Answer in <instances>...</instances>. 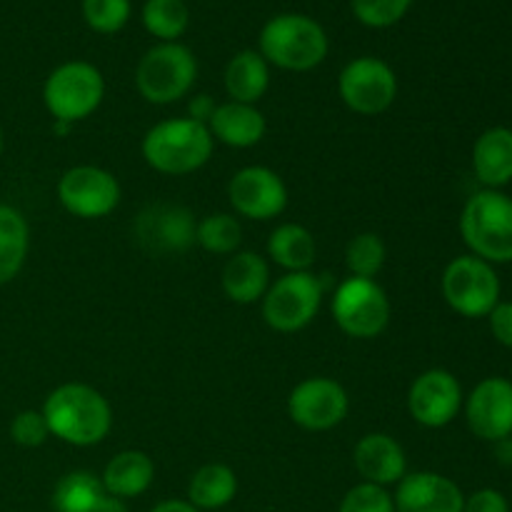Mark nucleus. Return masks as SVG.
<instances>
[{
  "label": "nucleus",
  "mask_w": 512,
  "mask_h": 512,
  "mask_svg": "<svg viewBox=\"0 0 512 512\" xmlns=\"http://www.w3.org/2000/svg\"><path fill=\"white\" fill-rule=\"evenodd\" d=\"M353 465L363 483L380 485V488L400 483L408 475L403 445L388 433L363 435L353 450Z\"/></svg>",
  "instance_id": "a211bd4d"
},
{
  "label": "nucleus",
  "mask_w": 512,
  "mask_h": 512,
  "mask_svg": "<svg viewBox=\"0 0 512 512\" xmlns=\"http://www.w3.org/2000/svg\"><path fill=\"white\" fill-rule=\"evenodd\" d=\"M465 418L475 438L498 443L512 435V383L485 378L465 400Z\"/></svg>",
  "instance_id": "2eb2a0df"
},
{
  "label": "nucleus",
  "mask_w": 512,
  "mask_h": 512,
  "mask_svg": "<svg viewBox=\"0 0 512 512\" xmlns=\"http://www.w3.org/2000/svg\"><path fill=\"white\" fill-rule=\"evenodd\" d=\"M228 198L235 213L250 220H273L288 208V188L275 170L265 165H248L228 183Z\"/></svg>",
  "instance_id": "ddd939ff"
},
{
  "label": "nucleus",
  "mask_w": 512,
  "mask_h": 512,
  "mask_svg": "<svg viewBox=\"0 0 512 512\" xmlns=\"http://www.w3.org/2000/svg\"><path fill=\"white\" fill-rule=\"evenodd\" d=\"M460 408H463V388L448 370H425L410 385V418L423 428H445L458 418Z\"/></svg>",
  "instance_id": "4468645a"
},
{
  "label": "nucleus",
  "mask_w": 512,
  "mask_h": 512,
  "mask_svg": "<svg viewBox=\"0 0 512 512\" xmlns=\"http://www.w3.org/2000/svg\"><path fill=\"white\" fill-rule=\"evenodd\" d=\"M190 10L185 0H148L143 5V25L160 43H175L188 30Z\"/></svg>",
  "instance_id": "cd10ccee"
},
{
  "label": "nucleus",
  "mask_w": 512,
  "mask_h": 512,
  "mask_svg": "<svg viewBox=\"0 0 512 512\" xmlns=\"http://www.w3.org/2000/svg\"><path fill=\"white\" fill-rule=\"evenodd\" d=\"M333 318L350 338H378L390 323L388 293L375 280L350 275L335 288Z\"/></svg>",
  "instance_id": "6e6552de"
},
{
  "label": "nucleus",
  "mask_w": 512,
  "mask_h": 512,
  "mask_svg": "<svg viewBox=\"0 0 512 512\" xmlns=\"http://www.w3.org/2000/svg\"><path fill=\"white\" fill-rule=\"evenodd\" d=\"M213 110H215L213 100H210L208 95H198V98H193V103H190V118L198 120V123L208 125Z\"/></svg>",
  "instance_id": "e433bc0d"
},
{
  "label": "nucleus",
  "mask_w": 512,
  "mask_h": 512,
  "mask_svg": "<svg viewBox=\"0 0 512 512\" xmlns=\"http://www.w3.org/2000/svg\"><path fill=\"white\" fill-rule=\"evenodd\" d=\"M495 455H498V460L503 465H512V435L495 443Z\"/></svg>",
  "instance_id": "58836bf2"
},
{
  "label": "nucleus",
  "mask_w": 512,
  "mask_h": 512,
  "mask_svg": "<svg viewBox=\"0 0 512 512\" xmlns=\"http://www.w3.org/2000/svg\"><path fill=\"white\" fill-rule=\"evenodd\" d=\"M463 512H510V505L500 490L483 488L465 500Z\"/></svg>",
  "instance_id": "f704fd0d"
},
{
  "label": "nucleus",
  "mask_w": 512,
  "mask_h": 512,
  "mask_svg": "<svg viewBox=\"0 0 512 512\" xmlns=\"http://www.w3.org/2000/svg\"><path fill=\"white\" fill-rule=\"evenodd\" d=\"M268 255L275 265H280L288 273H305L315 265L318 243L305 225L283 223L270 233Z\"/></svg>",
  "instance_id": "b1692460"
},
{
  "label": "nucleus",
  "mask_w": 512,
  "mask_h": 512,
  "mask_svg": "<svg viewBox=\"0 0 512 512\" xmlns=\"http://www.w3.org/2000/svg\"><path fill=\"white\" fill-rule=\"evenodd\" d=\"M108 493L103 480L88 470H73L63 475L53 490L55 512H103Z\"/></svg>",
  "instance_id": "a878e982"
},
{
  "label": "nucleus",
  "mask_w": 512,
  "mask_h": 512,
  "mask_svg": "<svg viewBox=\"0 0 512 512\" xmlns=\"http://www.w3.org/2000/svg\"><path fill=\"white\" fill-rule=\"evenodd\" d=\"M193 213L183 205H153L135 223L138 243L150 253H185L195 243Z\"/></svg>",
  "instance_id": "dca6fc26"
},
{
  "label": "nucleus",
  "mask_w": 512,
  "mask_h": 512,
  "mask_svg": "<svg viewBox=\"0 0 512 512\" xmlns=\"http://www.w3.org/2000/svg\"><path fill=\"white\" fill-rule=\"evenodd\" d=\"M10 438L23 448H40L50 438V428L45 423L43 410H23L10 423Z\"/></svg>",
  "instance_id": "72a5a7b5"
},
{
  "label": "nucleus",
  "mask_w": 512,
  "mask_h": 512,
  "mask_svg": "<svg viewBox=\"0 0 512 512\" xmlns=\"http://www.w3.org/2000/svg\"><path fill=\"white\" fill-rule=\"evenodd\" d=\"M460 235L475 258L512 263V198L500 190H480L465 203Z\"/></svg>",
  "instance_id": "20e7f679"
},
{
  "label": "nucleus",
  "mask_w": 512,
  "mask_h": 512,
  "mask_svg": "<svg viewBox=\"0 0 512 512\" xmlns=\"http://www.w3.org/2000/svg\"><path fill=\"white\" fill-rule=\"evenodd\" d=\"M0 153H3V130H0Z\"/></svg>",
  "instance_id": "a19ab883"
},
{
  "label": "nucleus",
  "mask_w": 512,
  "mask_h": 512,
  "mask_svg": "<svg viewBox=\"0 0 512 512\" xmlns=\"http://www.w3.org/2000/svg\"><path fill=\"white\" fill-rule=\"evenodd\" d=\"M235 495H238V478H235V470L223 463L203 465L190 478L188 503L200 512L225 508L233 503Z\"/></svg>",
  "instance_id": "393cba45"
},
{
  "label": "nucleus",
  "mask_w": 512,
  "mask_h": 512,
  "mask_svg": "<svg viewBox=\"0 0 512 512\" xmlns=\"http://www.w3.org/2000/svg\"><path fill=\"white\" fill-rule=\"evenodd\" d=\"M488 318L495 340L505 348H512V303H498Z\"/></svg>",
  "instance_id": "c9c22d12"
},
{
  "label": "nucleus",
  "mask_w": 512,
  "mask_h": 512,
  "mask_svg": "<svg viewBox=\"0 0 512 512\" xmlns=\"http://www.w3.org/2000/svg\"><path fill=\"white\" fill-rule=\"evenodd\" d=\"M395 512H463L465 495L440 473H408L395 490Z\"/></svg>",
  "instance_id": "f3484780"
},
{
  "label": "nucleus",
  "mask_w": 512,
  "mask_h": 512,
  "mask_svg": "<svg viewBox=\"0 0 512 512\" xmlns=\"http://www.w3.org/2000/svg\"><path fill=\"white\" fill-rule=\"evenodd\" d=\"M350 398L333 378H308L293 388L288 398V415L298 428L310 433L333 430L348 418Z\"/></svg>",
  "instance_id": "f8f14e48"
},
{
  "label": "nucleus",
  "mask_w": 512,
  "mask_h": 512,
  "mask_svg": "<svg viewBox=\"0 0 512 512\" xmlns=\"http://www.w3.org/2000/svg\"><path fill=\"white\" fill-rule=\"evenodd\" d=\"M150 512H200V510L193 508L188 500H163V503L155 505Z\"/></svg>",
  "instance_id": "4c0bfd02"
},
{
  "label": "nucleus",
  "mask_w": 512,
  "mask_h": 512,
  "mask_svg": "<svg viewBox=\"0 0 512 512\" xmlns=\"http://www.w3.org/2000/svg\"><path fill=\"white\" fill-rule=\"evenodd\" d=\"M260 55L268 65L293 73L318 68L328 55V35L318 20L300 13H283L270 18L260 30Z\"/></svg>",
  "instance_id": "7ed1b4c3"
},
{
  "label": "nucleus",
  "mask_w": 512,
  "mask_h": 512,
  "mask_svg": "<svg viewBox=\"0 0 512 512\" xmlns=\"http://www.w3.org/2000/svg\"><path fill=\"white\" fill-rule=\"evenodd\" d=\"M195 243L208 253L233 255L243 243V228H240L238 218L230 213L205 215L195 225Z\"/></svg>",
  "instance_id": "c85d7f7f"
},
{
  "label": "nucleus",
  "mask_w": 512,
  "mask_h": 512,
  "mask_svg": "<svg viewBox=\"0 0 512 512\" xmlns=\"http://www.w3.org/2000/svg\"><path fill=\"white\" fill-rule=\"evenodd\" d=\"M343 103L358 115H380L398 98V75L385 60L363 55L350 60L338 78Z\"/></svg>",
  "instance_id": "9d476101"
},
{
  "label": "nucleus",
  "mask_w": 512,
  "mask_h": 512,
  "mask_svg": "<svg viewBox=\"0 0 512 512\" xmlns=\"http://www.w3.org/2000/svg\"><path fill=\"white\" fill-rule=\"evenodd\" d=\"M385 258H388V248H385L383 238L375 233L355 235L345 248V265L353 278L373 280L383 270Z\"/></svg>",
  "instance_id": "c756f323"
},
{
  "label": "nucleus",
  "mask_w": 512,
  "mask_h": 512,
  "mask_svg": "<svg viewBox=\"0 0 512 512\" xmlns=\"http://www.w3.org/2000/svg\"><path fill=\"white\" fill-rule=\"evenodd\" d=\"M83 18L95 33H118L130 18V0H83Z\"/></svg>",
  "instance_id": "7c9ffc66"
},
{
  "label": "nucleus",
  "mask_w": 512,
  "mask_h": 512,
  "mask_svg": "<svg viewBox=\"0 0 512 512\" xmlns=\"http://www.w3.org/2000/svg\"><path fill=\"white\" fill-rule=\"evenodd\" d=\"M338 512H395L393 495L373 483H360L345 493Z\"/></svg>",
  "instance_id": "473e14b6"
},
{
  "label": "nucleus",
  "mask_w": 512,
  "mask_h": 512,
  "mask_svg": "<svg viewBox=\"0 0 512 512\" xmlns=\"http://www.w3.org/2000/svg\"><path fill=\"white\" fill-rule=\"evenodd\" d=\"M70 128H73V125L63 123V120H55V123H53V130H55V133H58V135H68Z\"/></svg>",
  "instance_id": "ea45409f"
},
{
  "label": "nucleus",
  "mask_w": 512,
  "mask_h": 512,
  "mask_svg": "<svg viewBox=\"0 0 512 512\" xmlns=\"http://www.w3.org/2000/svg\"><path fill=\"white\" fill-rule=\"evenodd\" d=\"M208 130L213 140L230 145V148H253L265 138L268 123L255 105L228 100V103L215 105L208 120Z\"/></svg>",
  "instance_id": "6ab92c4d"
},
{
  "label": "nucleus",
  "mask_w": 512,
  "mask_h": 512,
  "mask_svg": "<svg viewBox=\"0 0 512 512\" xmlns=\"http://www.w3.org/2000/svg\"><path fill=\"white\" fill-rule=\"evenodd\" d=\"M325 283L315 273H285L270 283L263 298V318L278 333H298L308 328L323 303Z\"/></svg>",
  "instance_id": "0eeeda50"
},
{
  "label": "nucleus",
  "mask_w": 512,
  "mask_h": 512,
  "mask_svg": "<svg viewBox=\"0 0 512 512\" xmlns=\"http://www.w3.org/2000/svg\"><path fill=\"white\" fill-rule=\"evenodd\" d=\"M443 298L463 318H485L500 303L498 273L475 255H460L443 273Z\"/></svg>",
  "instance_id": "1a4fd4ad"
},
{
  "label": "nucleus",
  "mask_w": 512,
  "mask_h": 512,
  "mask_svg": "<svg viewBox=\"0 0 512 512\" xmlns=\"http://www.w3.org/2000/svg\"><path fill=\"white\" fill-rule=\"evenodd\" d=\"M45 423L50 435L75 448H90L108 438L113 408L100 390L85 383H65L45 398Z\"/></svg>",
  "instance_id": "f257e3e1"
},
{
  "label": "nucleus",
  "mask_w": 512,
  "mask_h": 512,
  "mask_svg": "<svg viewBox=\"0 0 512 512\" xmlns=\"http://www.w3.org/2000/svg\"><path fill=\"white\" fill-rule=\"evenodd\" d=\"M105 98L103 73L93 63L70 60L58 65L43 85V103L53 120L80 123L100 108Z\"/></svg>",
  "instance_id": "39448f33"
},
{
  "label": "nucleus",
  "mask_w": 512,
  "mask_h": 512,
  "mask_svg": "<svg viewBox=\"0 0 512 512\" xmlns=\"http://www.w3.org/2000/svg\"><path fill=\"white\" fill-rule=\"evenodd\" d=\"M30 248V228L23 213L0 205V285L10 283L23 270Z\"/></svg>",
  "instance_id": "bb28decb"
},
{
  "label": "nucleus",
  "mask_w": 512,
  "mask_h": 512,
  "mask_svg": "<svg viewBox=\"0 0 512 512\" xmlns=\"http://www.w3.org/2000/svg\"><path fill=\"white\" fill-rule=\"evenodd\" d=\"M270 88V65L255 50H240L225 68V90L230 100L255 105Z\"/></svg>",
  "instance_id": "5701e85b"
},
{
  "label": "nucleus",
  "mask_w": 512,
  "mask_h": 512,
  "mask_svg": "<svg viewBox=\"0 0 512 512\" xmlns=\"http://www.w3.org/2000/svg\"><path fill=\"white\" fill-rule=\"evenodd\" d=\"M215 140L208 125L193 118L160 120L145 133L143 158L163 175H190L213 158Z\"/></svg>",
  "instance_id": "f03ea898"
},
{
  "label": "nucleus",
  "mask_w": 512,
  "mask_h": 512,
  "mask_svg": "<svg viewBox=\"0 0 512 512\" xmlns=\"http://www.w3.org/2000/svg\"><path fill=\"white\" fill-rule=\"evenodd\" d=\"M58 200L75 218L98 220L120 205V183L98 165H75L60 178Z\"/></svg>",
  "instance_id": "9b49d317"
},
{
  "label": "nucleus",
  "mask_w": 512,
  "mask_h": 512,
  "mask_svg": "<svg viewBox=\"0 0 512 512\" xmlns=\"http://www.w3.org/2000/svg\"><path fill=\"white\" fill-rule=\"evenodd\" d=\"M198 78V60L185 45L160 43L140 58L135 88L148 103L170 105L185 98Z\"/></svg>",
  "instance_id": "423d86ee"
},
{
  "label": "nucleus",
  "mask_w": 512,
  "mask_h": 512,
  "mask_svg": "<svg viewBox=\"0 0 512 512\" xmlns=\"http://www.w3.org/2000/svg\"><path fill=\"white\" fill-rule=\"evenodd\" d=\"M475 178L488 190H498L512 180V130L490 128L473 148Z\"/></svg>",
  "instance_id": "4be33fe9"
},
{
  "label": "nucleus",
  "mask_w": 512,
  "mask_h": 512,
  "mask_svg": "<svg viewBox=\"0 0 512 512\" xmlns=\"http://www.w3.org/2000/svg\"><path fill=\"white\" fill-rule=\"evenodd\" d=\"M100 480H103L105 493L113 498H138L153 485L155 463L143 450H123L105 465Z\"/></svg>",
  "instance_id": "412c9836"
},
{
  "label": "nucleus",
  "mask_w": 512,
  "mask_h": 512,
  "mask_svg": "<svg viewBox=\"0 0 512 512\" xmlns=\"http://www.w3.org/2000/svg\"><path fill=\"white\" fill-rule=\"evenodd\" d=\"M413 0H350L355 18L368 28H390L405 18Z\"/></svg>",
  "instance_id": "2f4dec72"
},
{
  "label": "nucleus",
  "mask_w": 512,
  "mask_h": 512,
  "mask_svg": "<svg viewBox=\"0 0 512 512\" xmlns=\"http://www.w3.org/2000/svg\"><path fill=\"white\" fill-rule=\"evenodd\" d=\"M223 293L238 305H253L265 298L270 288V265L263 255L250 253H233V258L223 268Z\"/></svg>",
  "instance_id": "aec40b11"
}]
</instances>
